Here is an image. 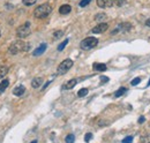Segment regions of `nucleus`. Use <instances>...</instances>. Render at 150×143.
I'll return each mask as SVG.
<instances>
[{
  "label": "nucleus",
  "mask_w": 150,
  "mask_h": 143,
  "mask_svg": "<svg viewBox=\"0 0 150 143\" xmlns=\"http://www.w3.org/2000/svg\"><path fill=\"white\" fill-rule=\"evenodd\" d=\"M31 34V27H30L29 22H25L24 24H22L21 27H19L16 29V36L19 38H25Z\"/></svg>",
  "instance_id": "nucleus-3"
},
{
  "label": "nucleus",
  "mask_w": 150,
  "mask_h": 143,
  "mask_svg": "<svg viewBox=\"0 0 150 143\" xmlns=\"http://www.w3.org/2000/svg\"><path fill=\"white\" fill-rule=\"evenodd\" d=\"M106 82H109V77L102 76V77H101V83H106Z\"/></svg>",
  "instance_id": "nucleus-29"
},
{
  "label": "nucleus",
  "mask_w": 150,
  "mask_h": 143,
  "mask_svg": "<svg viewBox=\"0 0 150 143\" xmlns=\"http://www.w3.org/2000/svg\"><path fill=\"white\" fill-rule=\"evenodd\" d=\"M76 83H77V80H76V78L69 80L68 82H66V83L63 85V89H64V90H71V89H73V88L75 87Z\"/></svg>",
  "instance_id": "nucleus-9"
},
{
  "label": "nucleus",
  "mask_w": 150,
  "mask_h": 143,
  "mask_svg": "<svg viewBox=\"0 0 150 143\" xmlns=\"http://www.w3.org/2000/svg\"><path fill=\"white\" fill-rule=\"evenodd\" d=\"M50 82H51V81H50ZM50 82H47V83H46V84L44 85V87H43V90H44V89H46V87H47V85L50 84Z\"/></svg>",
  "instance_id": "nucleus-33"
},
{
  "label": "nucleus",
  "mask_w": 150,
  "mask_h": 143,
  "mask_svg": "<svg viewBox=\"0 0 150 143\" xmlns=\"http://www.w3.org/2000/svg\"><path fill=\"white\" fill-rule=\"evenodd\" d=\"M93 68H94V71H96V72H104V71H106V65H105V64L95 63V64L93 65Z\"/></svg>",
  "instance_id": "nucleus-13"
},
{
  "label": "nucleus",
  "mask_w": 150,
  "mask_h": 143,
  "mask_svg": "<svg viewBox=\"0 0 150 143\" xmlns=\"http://www.w3.org/2000/svg\"><path fill=\"white\" fill-rule=\"evenodd\" d=\"M42 83H43V78L42 77H35L34 80H33V82H31V87L33 88H39L41 85H42Z\"/></svg>",
  "instance_id": "nucleus-14"
},
{
  "label": "nucleus",
  "mask_w": 150,
  "mask_h": 143,
  "mask_svg": "<svg viewBox=\"0 0 150 143\" xmlns=\"http://www.w3.org/2000/svg\"><path fill=\"white\" fill-rule=\"evenodd\" d=\"M90 1H91V0H81V1H80V7H85L87 5L90 4Z\"/></svg>",
  "instance_id": "nucleus-23"
},
{
  "label": "nucleus",
  "mask_w": 150,
  "mask_h": 143,
  "mask_svg": "<svg viewBox=\"0 0 150 143\" xmlns=\"http://www.w3.org/2000/svg\"><path fill=\"white\" fill-rule=\"evenodd\" d=\"M140 82H141V77H135V78L131 82V84H132V85H137Z\"/></svg>",
  "instance_id": "nucleus-24"
},
{
  "label": "nucleus",
  "mask_w": 150,
  "mask_h": 143,
  "mask_svg": "<svg viewBox=\"0 0 150 143\" xmlns=\"http://www.w3.org/2000/svg\"><path fill=\"white\" fill-rule=\"evenodd\" d=\"M68 42H69L68 39H65V41H64V42H63L61 44H60V45L58 46V51H63V50L65 49V46H66V45L68 44Z\"/></svg>",
  "instance_id": "nucleus-20"
},
{
  "label": "nucleus",
  "mask_w": 150,
  "mask_h": 143,
  "mask_svg": "<svg viewBox=\"0 0 150 143\" xmlns=\"http://www.w3.org/2000/svg\"><path fill=\"white\" fill-rule=\"evenodd\" d=\"M139 122H140V124H142V122H144V117H141V118L139 119Z\"/></svg>",
  "instance_id": "nucleus-30"
},
{
  "label": "nucleus",
  "mask_w": 150,
  "mask_h": 143,
  "mask_svg": "<svg viewBox=\"0 0 150 143\" xmlns=\"http://www.w3.org/2000/svg\"><path fill=\"white\" fill-rule=\"evenodd\" d=\"M105 19H106V14H104V13L97 14V15L95 16V20H96V21H102V20H105Z\"/></svg>",
  "instance_id": "nucleus-19"
},
{
  "label": "nucleus",
  "mask_w": 150,
  "mask_h": 143,
  "mask_svg": "<svg viewBox=\"0 0 150 143\" xmlns=\"http://www.w3.org/2000/svg\"><path fill=\"white\" fill-rule=\"evenodd\" d=\"M88 95V89L87 88H82L79 92H77V96L79 97H84V96H87Z\"/></svg>",
  "instance_id": "nucleus-18"
},
{
  "label": "nucleus",
  "mask_w": 150,
  "mask_h": 143,
  "mask_svg": "<svg viewBox=\"0 0 150 143\" xmlns=\"http://www.w3.org/2000/svg\"><path fill=\"white\" fill-rule=\"evenodd\" d=\"M8 73V68L6 66H0V80L4 78Z\"/></svg>",
  "instance_id": "nucleus-16"
},
{
  "label": "nucleus",
  "mask_w": 150,
  "mask_h": 143,
  "mask_svg": "<svg viewBox=\"0 0 150 143\" xmlns=\"http://www.w3.org/2000/svg\"><path fill=\"white\" fill-rule=\"evenodd\" d=\"M63 35H64V33H63L61 30H59V31H55V33L53 34V37H54V38H59V37H61Z\"/></svg>",
  "instance_id": "nucleus-25"
},
{
  "label": "nucleus",
  "mask_w": 150,
  "mask_h": 143,
  "mask_svg": "<svg viewBox=\"0 0 150 143\" xmlns=\"http://www.w3.org/2000/svg\"><path fill=\"white\" fill-rule=\"evenodd\" d=\"M71 11H72V7L69 5H63L61 7L59 8V13L61 15H66V14L71 13Z\"/></svg>",
  "instance_id": "nucleus-11"
},
{
  "label": "nucleus",
  "mask_w": 150,
  "mask_h": 143,
  "mask_svg": "<svg viewBox=\"0 0 150 143\" xmlns=\"http://www.w3.org/2000/svg\"><path fill=\"white\" fill-rule=\"evenodd\" d=\"M98 44V39L96 37H87L81 42V49L82 50H90L94 49L95 46H97Z\"/></svg>",
  "instance_id": "nucleus-4"
},
{
  "label": "nucleus",
  "mask_w": 150,
  "mask_h": 143,
  "mask_svg": "<svg viewBox=\"0 0 150 143\" xmlns=\"http://www.w3.org/2000/svg\"><path fill=\"white\" fill-rule=\"evenodd\" d=\"M9 85V81L7 80V78H5L4 81H1L0 82V92H3V91H5L6 89H7V87Z\"/></svg>",
  "instance_id": "nucleus-15"
},
{
  "label": "nucleus",
  "mask_w": 150,
  "mask_h": 143,
  "mask_svg": "<svg viewBox=\"0 0 150 143\" xmlns=\"http://www.w3.org/2000/svg\"><path fill=\"white\" fill-rule=\"evenodd\" d=\"M131 28H132L131 23H121V24H119V27L117 28L115 30H113V31H112V35H115L117 33H120V31H123V33L128 31V30L131 29Z\"/></svg>",
  "instance_id": "nucleus-7"
},
{
  "label": "nucleus",
  "mask_w": 150,
  "mask_h": 143,
  "mask_svg": "<svg viewBox=\"0 0 150 143\" xmlns=\"http://www.w3.org/2000/svg\"><path fill=\"white\" fill-rule=\"evenodd\" d=\"M45 50H46V44L45 43H43L41 46H38L34 52H33V55H35V57H38V55H41V54H43L44 52H45Z\"/></svg>",
  "instance_id": "nucleus-10"
},
{
  "label": "nucleus",
  "mask_w": 150,
  "mask_h": 143,
  "mask_svg": "<svg viewBox=\"0 0 150 143\" xmlns=\"http://www.w3.org/2000/svg\"><path fill=\"white\" fill-rule=\"evenodd\" d=\"M113 3V0H97V6L101 8H109L112 7Z\"/></svg>",
  "instance_id": "nucleus-8"
},
{
  "label": "nucleus",
  "mask_w": 150,
  "mask_h": 143,
  "mask_svg": "<svg viewBox=\"0 0 150 143\" xmlns=\"http://www.w3.org/2000/svg\"><path fill=\"white\" fill-rule=\"evenodd\" d=\"M27 50H28V45H27V43H24V42H22V41H16V42H14V43L9 46V49H8V51H9L11 54H17V53L24 52V51H27Z\"/></svg>",
  "instance_id": "nucleus-2"
},
{
  "label": "nucleus",
  "mask_w": 150,
  "mask_h": 143,
  "mask_svg": "<svg viewBox=\"0 0 150 143\" xmlns=\"http://www.w3.org/2000/svg\"><path fill=\"white\" fill-rule=\"evenodd\" d=\"M126 90H127V89H126V88H124V87H123V88H120L118 91H115V92H114V96H115V97H120V96H123V95L126 92Z\"/></svg>",
  "instance_id": "nucleus-17"
},
{
  "label": "nucleus",
  "mask_w": 150,
  "mask_h": 143,
  "mask_svg": "<svg viewBox=\"0 0 150 143\" xmlns=\"http://www.w3.org/2000/svg\"><path fill=\"white\" fill-rule=\"evenodd\" d=\"M74 140H75V137H74V135H72V134H69V135H67V136H66V138H65V141H66L67 143H71V142H74Z\"/></svg>",
  "instance_id": "nucleus-22"
},
{
  "label": "nucleus",
  "mask_w": 150,
  "mask_h": 143,
  "mask_svg": "<svg viewBox=\"0 0 150 143\" xmlns=\"http://www.w3.org/2000/svg\"><path fill=\"white\" fill-rule=\"evenodd\" d=\"M148 85H150V80H149V82H148Z\"/></svg>",
  "instance_id": "nucleus-34"
},
{
  "label": "nucleus",
  "mask_w": 150,
  "mask_h": 143,
  "mask_svg": "<svg viewBox=\"0 0 150 143\" xmlns=\"http://www.w3.org/2000/svg\"><path fill=\"white\" fill-rule=\"evenodd\" d=\"M145 25H147V27H150V19H148V20L145 21Z\"/></svg>",
  "instance_id": "nucleus-31"
},
{
  "label": "nucleus",
  "mask_w": 150,
  "mask_h": 143,
  "mask_svg": "<svg viewBox=\"0 0 150 143\" xmlns=\"http://www.w3.org/2000/svg\"><path fill=\"white\" fill-rule=\"evenodd\" d=\"M52 12V6L50 4H43L41 6H38L35 11H34V15L37 19H44L50 13Z\"/></svg>",
  "instance_id": "nucleus-1"
},
{
  "label": "nucleus",
  "mask_w": 150,
  "mask_h": 143,
  "mask_svg": "<svg viewBox=\"0 0 150 143\" xmlns=\"http://www.w3.org/2000/svg\"><path fill=\"white\" fill-rule=\"evenodd\" d=\"M142 142H150V138H142Z\"/></svg>",
  "instance_id": "nucleus-32"
},
{
  "label": "nucleus",
  "mask_w": 150,
  "mask_h": 143,
  "mask_svg": "<svg viewBox=\"0 0 150 143\" xmlns=\"http://www.w3.org/2000/svg\"><path fill=\"white\" fill-rule=\"evenodd\" d=\"M23 1V4L25 5V6H31V5H34L37 0H22Z\"/></svg>",
  "instance_id": "nucleus-21"
},
{
  "label": "nucleus",
  "mask_w": 150,
  "mask_h": 143,
  "mask_svg": "<svg viewBox=\"0 0 150 143\" xmlns=\"http://www.w3.org/2000/svg\"><path fill=\"white\" fill-rule=\"evenodd\" d=\"M124 143H127V142H133V136H128V137H125L123 140Z\"/></svg>",
  "instance_id": "nucleus-28"
},
{
  "label": "nucleus",
  "mask_w": 150,
  "mask_h": 143,
  "mask_svg": "<svg viewBox=\"0 0 150 143\" xmlns=\"http://www.w3.org/2000/svg\"><path fill=\"white\" fill-rule=\"evenodd\" d=\"M24 91H25V88L23 87V85H19V87L13 89V94L15 96H22L24 94Z\"/></svg>",
  "instance_id": "nucleus-12"
},
{
  "label": "nucleus",
  "mask_w": 150,
  "mask_h": 143,
  "mask_svg": "<svg viewBox=\"0 0 150 143\" xmlns=\"http://www.w3.org/2000/svg\"><path fill=\"white\" fill-rule=\"evenodd\" d=\"M91 138H93V134H91V133H87V134H85V136H84V141H85V142H89Z\"/></svg>",
  "instance_id": "nucleus-26"
},
{
  "label": "nucleus",
  "mask_w": 150,
  "mask_h": 143,
  "mask_svg": "<svg viewBox=\"0 0 150 143\" xmlns=\"http://www.w3.org/2000/svg\"><path fill=\"white\" fill-rule=\"evenodd\" d=\"M125 1H126V0H115V5L118 7H120V6H123L125 4Z\"/></svg>",
  "instance_id": "nucleus-27"
},
{
  "label": "nucleus",
  "mask_w": 150,
  "mask_h": 143,
  "mask_svg": "<svg viewBox=\"0 0 150 143\" xmlns=\"http://www.w3.org/2000/svg\"><path fill=\"white\" fill-rule=\"evenodd\" d=\"M107 28H109V24L107 23H99L97 24L95 28H93V30L91 33L93 34H103L107 30Z\"/></svg>",
  "instance_id": "nucleus-6"
},
{
  "label": "nucleus",
  "mask_w": 150,
  "mask_h": 143,
  "mask_svg": "<svg viewBox=\"0 0 150 143\" xmlns=\"http://www.w3.org/2000/svg\"><path fill=\"white\" fill-rule=\"evenodd\" d=\"M72 66H73V60H71V59L64 60L61 64L58 66V69H57V71H58V74H59V75H63V74L67 73V72L72 68Z\"/></svg>",
  "instance_id": "nucleus-5"
}]
</instances>
